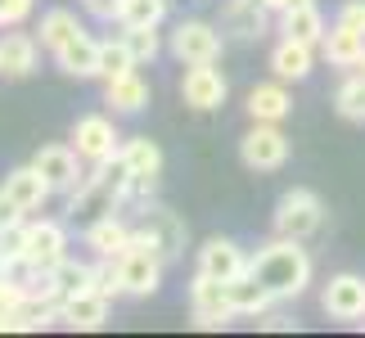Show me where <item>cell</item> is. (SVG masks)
<instances>
[{"mask_svg": "<svg viewBox=\"0 0 365 338\" xmlns=\"http://www.w3.org/2000/svg\"><path fill=\"white\" fill-rule=\"evenodd\" d=\"M167 19V0H122L118 27H158Z\"/></svg>", "mask_w": 365, "mask_h": 338, "instance_id": "31", "label": "cell"}, {"mask_svg": "<svg viewBox=\"0 0 365 338\" xmlns=\"http://www.w3.org/2000/svg\"><path fill=\"white\" fill-rule=\"evenodd\" d=\"M135 208H140V212H135V230H145L153 239V248L163 252V262H180V257H185L190 225L180 221L172 208H163V203H153V199L135 203Z\"/></svg>", "mask_w": 365, "mask_h": 338, "instance_id": "7", "label": "cell"}, {"mask_svg": "<svg viewBox=\"0 0 365 338\" xmlns=\"http://www.w3.org/2000/svg\"><path fill=\"white\" fill-rule=\"evenodd\" d=\"M240 163L248 172H279L289 163V135L279 122H252V131L240 140Z\"/></svg>", "mask_w": 365, "mask_h": 338, "instance_id": "10", "label": "cell"}, {"mask_svg": "<svg viewBox=\"0 0 365 338\" xmlns=\"http://www.w3.org/2000/svg\"><path fill=\"white\" fill-rule=\"evenodd\" d=\"M36 0H0V27H23L32 19Z\"/></svg>", "mask_w": 365, "mask_h": 338, "instance_id": "34", "label": "cell"}, {"mask_svg": "<svg viewBox=\"0 0 365 338\" xmlns=\"http://www.w3.org/2000/svg\"><path fill=\"white\" fill-rule=\"evenodd\" d=\"M5 271H14V257H9V248L0 244V275H5Z\"/></svg>", "mask_w": 365, "mask_h": 338, "instance_id": "40", "label": "cell"}, {"mask_svg": "<svg viewBox=\"0 0 365 338\" xmlns=\"http://www.w3.org/2000/svg\"><path fill=\"white\" fill-rule=\"evenodd\" d=\"M347 73H365V50H361V59H356L352 68H347Z\"/></svg>", "mask_w": 365, "mask_h": 338, "instance_id": "41", "label": "cell"}, {"mask_svg": "<svg viewBox=\"0 0 365 338\" xmlns=\"http://www.w3.org/2000/svg\"><path fill=\"white\" fill-rule=\"evenodd\" d=\"M54 63H59L68 77H81V81L100 77V41L81 32V36H73L59 54H54Z\"/></svg>", "mask_w": 365, "mask_h": 338, "instance_id": "25", "label": "cell"}, {"mask_svg": "<svg viewBox=\"0 0 365 338\" xmlns=\"http://www.w3.org/2000/svg\"><path fill=\"white\" fill-rule=\"evenodd\" d=\"M108 302H113V298H104L100 289H77V293H68V298H63L59 320H63L68 329H104Z\"/></svg>", "mask_w": 365, "mask_h": 338, "instance_id": "18", "label": "cell"}, {"mask_svg": "<svg viewBox=\"0 0 365 338\" xmlns=\"http://www.w3.org/2000/svg\"><path fill=\"white\" fill-rule=\"evenodd\" d=\"M275 14L266 9V0H226L221 5V32L235 41H262L271 32Z\"/></svg>", "mask_w": 365, "mask_h": 338, "instance_id": "15", "label": "cell"}, {"mask_svg": "<svg viewBox=\"0 0 365 338\" xmlns=\"http://www.w3.org/2000/svg\"><path fill=\"white\" fill-rule=\"evenodd\" d=\"M23 221H27V212H23V208L9 199L5 190H0V235H5V230H14V225H23Z\"/></svg>", "mask_w": 365, "mask_h": 338, "instance_id": "35", "label": "cell"}, {"mask_svg": "<svg viewBox=\"0 0 365 338\" xmlns=\"http://www.w3.org/2000/svg\"><path fill=\"white\" fill-rule=\"evenodd\" d=\"M0 190H5L9 199L23 208V212H36V208H46V199L54 194V190H50V180L41 176L32 163H27V167H14V172L0 180Z\"/></svg>", "mask_w": 365, "mask_h": 338, "instance_id": "23", "label": "cell"}, {"mask_svg": "<svg viewBox=\"0 0 365 338\" xmlns=\"http://www.w3.org/2000/svg\"><path fill=\"white\" fill-rule=\"evenodd\" d=\"M361 50H365V36L352 32V27H343V23H334L325 41H320V54L329 59V68H352L361 59Z\"/></svg>", "mask_w": 365, "mask_h": 338, "instance_id": "28", "label": "cell"}, {"mask_svg": "<svg viewBox=\"0 0 365 338\" xmlns=\"http://www.w3.org/2000/svg\"><path fill=\"white\" fill-rule=\"evenodd\" d=\"M226 293H230V307L240 316H252V320H262L266 312L275 307V298H271V289L262 285L252 271H244V275H235V280H226Z\"/></svg>", "mask_w": 365, "mask_h": 338, "instance_id": "24", "label": "cell"}, {"mask_svg": "<svg viewBox=\"0 0 365 338\" xmlns=\"http://www.w3.org/2000/svg\"><path fill=\"white\" fill-rule=\"evenodd\" d=\"M226 77H221L217 63H190L185 77H180V100H185L194 113H217L221 104H226Z\"/></svg>", "mask_w": 365, "mask_h": 338, "instance_id": "12", "label": "cell"}, {"mask_svg": "<svg viewBox=\"0 0 365 338\" xmlns=\"http://www.w3.org/2000/svg\"><path fill=\"white\" fill-rule=\"evenodd\" d=\"M122 46L131 50V59H135V68H145V63H153L163 54V36H158V27H122Z\"/></svg>", "mask_w": 365, "mask_h": 338, "instance_id": "30", "label": "cell"}, {"mask_svg": "<svg viewBox=\"0 0 365 338\" xmlns=\"http://www.w3.org/2000/svg\"><path fill=\"white\" fill-rule=\"evenodd\" d=\"M298 5H312V0H266L271 14H284V9H298Z\"/></svg>", "mask_w": 365, "mask_h": 338, "instance_id": "38", "label": "cell"}, {"mask_svg": "<svg viewBox=\"0 0 365 338\" xmlns=\"http://www.w3.org/2000/svg\"><path fill=\"white\" fill-rule=\"evenodd\" d=\"M190 316H194L199 329H226L240 312L230 307V293H226L221 280L194 271V280H190Z\"/></svg>", "mask_w": 365, "mask_h": 338, "instance_id": "11", "label": "cell"}, {"mask_svg": "<svg viewBox=\"0 0 365 338\" xmlns=\"http://www.w3.org/2000/svg\"><path fill=\"white\" fill-rule=\"evenodd\" d=\"M32 167L50 180V190H54V194H68L81 176H86V172H81L86 163H81V153H77L73 145H41V149H36V158H32Z\"/></svg>", "mask_w": 365, "mask_h": 338, "instance_id": "14", "label": "cell"}, {"mask_svg": "<svg viewBox=\"0 0 365 338\" xmlns=\"http://www.w3.org/2000/svg\"><path fill=\"white\" fill-rule=\"evenodd\" d=\"M135 59H131V50L122 46V36H108L100 41V81L104 77H118V73H131Z\"/></svg>", "mask_w": 365, "mask_h": 338, "instance_id": "33", "label": "cell"}, {"mask_svg": "<svg viewBox=\"0 0 365 338\" xmlns=\"http://www.w3.org/2000/svg\"><path fill=\"white\" fill-rule=\"evenodd\" d=\"M36 63H41V41L27 36V32H14V27H9V32L0 36V77L23 81V77L36 73Z\"/></svg>", "mask_w": 365, "mask_h": 338, "instance_id": "17", "label": "cell"}, {"mask_svg": "<svg viewBox=\"0 0 365 338\" xmlns=\"http://www.w3.org/2000/svg\"><path fill=\"white\" fill-rule=\"evenodd\" d=\"M131 230L135 225L126 221V217H118V212H104V217H95V221H86V248L95 252V257H118V252L131 244Z\"/></svg>", "mask_w": 365, "mask_h": 338, "instance_id": "20", "label": "cell"}, {"mask_svg": "<svg viewBox=\"0 0 365 338\" xmlns=\"http://www.w3.org/2000/svg\"><path fill=\"white\" fill-rule=\"evenodd\" d=\"M275 19H279V32L284 36L307 41V46H316V50H320V41L329 32V23H325V14L316 9V0L312 5H298V9H284V14H275Z\"/></svg>", "mask_w": 365, "mask_h": 338, "instance_id": "26", "label": "cell"}, {"mask_svg": "<svg viewBox=\"0 0 365 338\" xmlns=\"http://www.w3.org/2000/svg\"><path fill=\"white\" fill-rule=\"evenodd\" d=\"M122 131H118V122L108 118V113H86V118H77L73 122V149L81 153V163H108V158H118L122 153Z\"/></svg>", "mask_w": 365, "mask_h": 338, "instance_id": "8", "label": "cell"}, {"mask_svg": "<svg viewBox=\"0 0 365 338\" xmlns=\"http://www.w3.org/2000/svg\"><path fill=\"white\" fill-rule=\"evenodd\" d=\"M199 275H212V280H235V275H244L248 271V252L235 244V239H207V244L199 248V266H194Z\"/></svg>", "mask_w": 365, "mask_h": 338, "instance_id": "16", "label": "cell"}, {"mask_svg": "<svg viewBox=\"0 0 365 338\" xmlns=\"http://www.w3.org/2000/svg\"><path fill=\"white\" fill-rule=\"evenodd\" d=\"M244 108H248V118L252 122H284L289 113H293V95H289V81H257V86L248 91V100H244Z\"/></svg>", "mask_w": 365, "mask_h": 338, "instance_id": "19", "label": "cell"}, {"mask_svg": "<svg viewBox=\"0 0 365 338\" xmlns=\"http://www.w3.org/2000/svg\"><path fill=\"white\" fill-rule=\"evenodd\" d=\"M163 252L153 248V239L145 230H131V244L118 252V280L126 298H153L163 289Z\"/></svg>", "mask_w": 365, "mask_h": 338, "instance_id": "3", "label": "cell"}, {"mask_svg": "<svg viewBox=\"0 0 365 338\" xmlns=\"http://www.w3.org/2000/svg\"><path fill=\"white\" fill-rule=\"evenodd\" d=\"M262 325H266V329H293V320H284V316H271V312H266V316H262Z\"/></svg>", "mask_w": 365, "mask_h": 338, "instance_id": "39", "label": "cell"}, {"mask_svg": "<svg viewBox=\"0 0 365 338\" xmlns=\"http://www.w3.org/2000/svg\"><path fill=\"white\" fill-rule=\"evenodd\" d=\"M36 32H41V36H36V41H41V50L59 54L68 41L81 36L86 27H81V19H77L73 9H46V14H41V27H36Z\"/></svg>", "mask_w": 365, "mask_h": 338, "instance_id": "27", "label": "cell"}, {"mask_svg": "<svg viewBox=\"0 0 365 338\" xmlns=\"http://www.w3.org/2000/svg\"><path fill=\"white\" fill-rule=\"evenodd\" d=\"M81 9H86L91 19H100V23H118L122 0H81Z\"/></svg>", "mask_w": 365, "mask_h": 338, "instance_id": "36", "label": "cell"}, {"mask_svg": "<svg viewBox=\"0 0 365 338\" xmlns=\"http://www.w3.org/2000/svg\"><path fill=\"white\" fill-rule=\"evenodd\" d=\"M50 280H54V289L63 293H77V289H91L95 285V262H73V257H63L59 266L50 271Z\"/></svg>", "mask_w": 365, "mask_h": 338, "instance_id": "32", "label": "cell"}, {"mask_svg": "<svg viewBox=\"0 0 365 338\" xmlns=\"http://www.w3.org/2000/svg\"><path fill=\"white\" fill-rule=\"evenodd\" d=\"M122 163L131 172V185H126V203H145L153 190H158V176H163V149L158 140L149 135H126L122 140Z\"/></svg>", "mask_w": 365, "mask_h": 338, "instance_id": "6", "label": "cell"}, {"mask_svg": "<svg viewBox=\"0 0 365 338\" xmlns=\"http://www.w3.org/2000/svg\"><path fill=\"white\" fill-rule=\"evenodd\" d=\"M312 68H316V46L293 41V36H279V46L271 50V73L279 81H307Z\"/></svg>", "mask_w": 365, "mask_h": 338, "instance_id": "22", "label": "cell"}, {"mask_svg": "<svg viewBox=\"0 0 365 338\" xmlns=\"http://www.w3.org/2000/svg\"><path fill=\"white\" fill-rule=\"evenodd\" d=\"M68 257V225L54 217L41 221H23V248L14 266H27V271H54Z\"/></svg>", "mask_w": 365, "mask_h": 338, "instance_id": "4", "label": "cell"}, {"mask_svg": "<svg viewBox=\"0 0 365 338\" xmlns=\"http://www.w3.org/2000/svg\"><path fill=\"white\" fill-rule=\"evenodd\" d=\"M126 185H131V172H126L122 153L108 163H91V172L68 190V212H73V221L77 217L95 221L104 212H118V208H126Z\"/></svg>", "mask_w": 365, "mask_h": 338, "instance_id": "2", "label": "cell"}, {"mask_svg": "<svg viewBox=\"0 0 365 338\" xmlns=\"http://www.w3.org/2000/svg\"><path fill=\"white\" fill-rule=\"evenodd\" d=\"M334 108H339L343 122L365 126V73H347L343 86L334 91Z\"/></svg>", "mask_w": 365, "mask_h": 338, "instance_id": "29", "label": "cell"}, {"mask_svg": "<svg viewBox=\"0 0 365 338\" xmlns=\"http://www.w3.org/2000/svg\"><path fill=\"white\" fill-rule=\"evenodd\" d=\"M320 307L334 316V320H347V325H365V280L343 271V275H329L325 293H320Z\"/></svg>", "mask_w": 365, "mask_h": 338, "instance_id": "13", "label": "cell"}, {"mask_svg": "<svg viewBox=\"0 0 365 338\" xmlns=\"http://www.w3.org/2000/svg\"><path fill=\"white\" fill-rule=\"evenodd\" d=\"M320 225H325V203H320L316 190L293 185V190L279 194V203H275V235H284V239H312Z\"/></svg>", "mask_w": 365, "mask_h": 338, "instance_id": "5", "label": "cell"}, {"mask_svg": "<svg viewBox=\"0 0 365 338\" xmlns=\"http://www.w3.org/2000/svg\"><path fill=\"white\" fill-rule=\"evenodd\" d=\"M104 104L113 108V118H131L149 104V81L135 73H118V77H104Z\"/></svg>", "mask_w": 365, "mask_h": 338, "instance_id": "21", "label": "cell"}, {"mask_svg": "<svg viewBox=\"0 0 365 338\" xmlns=\"http://www.w3.org/2000/svg\"><path fill=\"white\" fill-rule=\"evenodd\" d=\"M339 23L365 36V0H347V5H343V14H339Z\"/></svg>", "mask_w": 365, "mask_h": 338, "instance_id": "37", "label": "cell"}, {"mask_svg": "<svg viewBox=\"0 0 365 338\" xmlns=\"http://www.w3.org/2000/svg\"><path fill=\"white\" fill-rule=\"evenodd\" d=\"M248 271L271 289L275 302H293V298L307 293V285H312V252L302 248V239L275 235L271 244H262L248 257Z\"/></svg>", "mask_w": 365, "mask_h": 338, "instance_id": "1", "label": "cell"}, {"mask_svg": "<svg viewBox=\"0 0 365 338\" xmlns=\"http://www.w3.org/2000/svg\"><path fill=\"white\" fill-rule=\"evenodd\" d=\"M167 50H172L185 68L190 63H217L221 50H226V32L212 27V23H203V19H185V23H176Z\"/></svg>", "mask_w": 365, "mask_h": 338, "instance_id": "9", "label": "cell"}]
</instances>
